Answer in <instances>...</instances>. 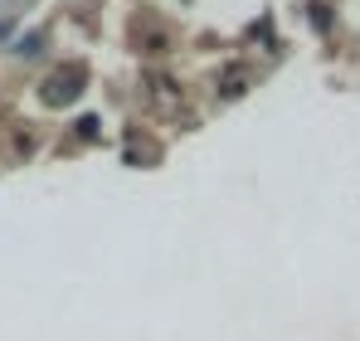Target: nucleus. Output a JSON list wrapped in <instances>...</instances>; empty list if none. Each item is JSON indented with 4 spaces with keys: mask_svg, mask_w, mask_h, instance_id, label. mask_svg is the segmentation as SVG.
I'll return each mask as SVG.
<instances>
[{
    "mask_svg": "<svg viewBox=\"0 0 360 341\" xmlns=\"http://www.w3.org/2000/svg\"><path fill=\"white\" fill-rule=\"evenodd\" d=\"M83 83H88V68H83V63H63V68H54V73L44 78L39 98H44L49 108H68V103L83 93Z\"/></svg>",
    "mask_w": 360,
    "mask_h": 341,
    "instance_id": "nucleus-1",
    "label": "nucleus"
},
{
    "mask_svg": "<svg viewBox=\"0 0 360 341\" xmlns=\"http://www.w3.org/2000/svg\"><path fill=\"white\" fill-rule=\"evenodd\" d=\"M311 25H316V30H326V25H331V5H326V0H321V5H311Z\"/></svg>",
    "mask_w": 360,
    "mask_h": 341,
    "instance_id": "nucleus-2",
    "label": "nucleus"
},
{
    "mask_svg": "<svg viewBox=\"0 0 360 341\" xmlns=\"http://www.w3.org/2000/svg\"><path fill=\"white\" fill-rule=\"evenodd\" d=\"M39 44H44V35H30V39H20V54H39Z\"/></svg>",
    "mask_w": 360,
    "mask_h": 341,
    "instance_id": "nucleus-3",
    "label": "nucleus"
}]
</instances>
